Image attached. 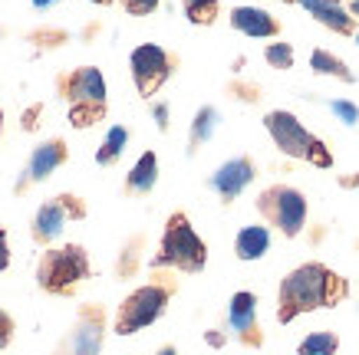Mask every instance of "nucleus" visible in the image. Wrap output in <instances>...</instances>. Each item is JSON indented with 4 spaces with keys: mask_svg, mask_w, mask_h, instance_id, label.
<instances>
[{
    "mask_svg": "<svg viewBox=\"0 0 359 355\" xmlns=\"http://www.w3.org/2000/svg\"><path fill=\"white\" fill-rule=\"evenodd\" d=\"M86 217V201L76 197V194H56L50 201L36 207V214H33V224H30V237L33 244H40V247H50L56 237L66 230L69 221H83Z\"/></svg>",
    "mask_w": 359,
    "mask_h": 355,
    "instance_id": "0eeeda50",
    "label": "nucleus"
},
{
    "mask_svg": "<svg viewBox=\"0 0 359 355\" xmlns=\"http://www.w3.org/2000/svg\"><path fill=\"white\" fill-rule=\"evenodd\" d=\"M102 345H106V309L99 302H86L79 306L76 323L53 349V355H99Z\"/></svg>",
    "mask_w": 359,
    "mask_h": 355,
    "instance_id": "1a4fd4ad",
    "label": "nucleus"
},
{
    "mask_svg": "<svg viewBox=\"0 0 359 355\" xmlns=\"http://www.w3.org/2000/svg\"><path fill=\"white\" fill-rule=\"evenodd\" d=\"M93 277L89 250L79 244H63V247H46L36 263V286L50 296H69L76 293L79 283Z\"/></svg>",
    "mask_w": 359,
    "mask_h": 355,
    "instance_id": "20e7f679",
    "label": "nucleus"
},
{
    "mask_svg": "<svg viewBox=\"0 0 359 355\" xmlns=\"http://www.w3.org/2000/svg\"><path fill=\"white\" fill-rule=\"evenodd\" d=\"M330 112H333L343 125H359V106L349 102V99H333V102H330Z\"/></svg>",
    "mask_w": 359,
    "mask_h": 355,
    "instance_id": "b1692460",
    "label": "nucleus"
},
{
    "mask_svg": "<svg viewBox=\"0 0 359 355\" xmlns=\"http://www.w3.org/2000/svg\"><path fill=\"white\" fill-rule=\"evenodd\" d=\"M349 17H353V20H359V0H353V4H349Z\"/></svg>",
    "mask_w": 359,
    "mask_h": 355,
    "instance_id": "72a5a7b5",
    "label": "nucleus"
},
{
    "mask_svg": "<svg viewBox=\"0 0 359 355\" xmlns=\"http://www.w3.org/2000/svg\"><path fill=\"white\" fill-rule=\"evenodd\" d=\"M205 342L211 345V349H221V345L228 342V335H224V329H208V333H205Z\"/></svg>",
    "mask_w": 359,
    "mask_h": 355,
    "instance_id": "c85d7f7f",
    "label": "nucleus"
},
{
    "mask_svg": "<svg viewBox=\"0 0 359 355\" xmlns=\"http://www.w3.org/2000/svg\"><path fill=\"white\" fill-rule=\"evenodd\" d=\"M158 184V155L155 151H142L139 162L129 168L126 174V194L129 197H142V194H149Z\"/></svg>",
    "mask_w": 359,
    "mask_h": 355,
    "instance_id": "2eb2a0df",
    "label": "nucleus"
},
{
    "mask_svg": "<svg viewBox=\"0 0 359 355\" xmlns=\"http://www.w3.org/2000/svg\"><path fill=\"white\" fill-rule=\"evenodd\" d=\"M218 122H221V112L215 106H201L191 118V129H188V155H195L205 141L215 139L218 132Z\"/></svg>",
    "mask_w": 359,
    "mask_h": 355,
    "instance_id": "f3484780",
    "label": "nucleus"
},
{
    "mask_svg": "<svg viewBox=\"0 0 359 355\" xmlns=\"http://www.w3.org/2000/svg\"><path fill=\"white\" fill-rule=\"evenodd\" d=\"M182 7H185L188 23H195V27H211L221 11L218 0H182Z\"/></svg>",
    "mask_w": 359,
    "mask_h": 355,
    "instance_id": "4be33fe9",
    "label": "nucleus"
},
{
    "mask_svg": "<svg viewBox=\"0 0 359 355\" xmlns=\"http://www.w3.org/2000/svg\"><path fill=\"white\" fill-rule=\"evenodd\" d=\"M257 211L271 227H277L283 237H300L306 224V197L290 184H271L257 194Z\"/></svg>",
    "mask_w": 359,
    "mask_h": 355,
    "instance_id": "423d86ee",
    "label": "nucleus"
},
{
    "mask_svg": "<svg viewBox=\"0 0 359 355\" xmlns=\"http://www.w3.org/2000/svg\"><path fill=\"white\" fill-rule=\"evenodd\" d=\"M66 158H69V145H66L63 139L40 141V145L30 151V162H27V168H23V178H27L30 184L46 181L56 168H63Z\"/></svg>",
    "mask_w": 359,
    "mask_h": 355,
    "instance_id": "ddd939ff",
    "label": "nucleus"
},
{
    "mask_svg": "<svg viewBox=\"0 0 359 355\" xmlns=\"http://www.w3.org/2000/svg\"><path fill=\"white\" fill-rule=\"evenodd\" d=\"M254 178H257V165L250 162L248 155H238V158H228L218 172L208 178V188L218 194L224 204H231L234 197H241V191H244Z\"/></svg>",
    "mask_w": 359,
    "mask_h": 355,
    "instance_id": "f8f14e48",
    "label": "nucleus"
},
{
    "mask_svg": "<svg viewBox=\"0 0 359 355\" xmlns=\"http://www.w3.org/2000/svg\"><path fill=\"white\" fill-rule=\"evenodd\" d=\"M175 286L172 283H145L119 302V312L112 319V333L116 335H135L142 329H149L152 323H158L168 309Z\"/></svg>",
    "mask_w": 359,
    "mask_h": 355,
    "instance_id": "39448f33",
    "label": "nucleus"
},
{
    "mask_svg": "<svg viewBox=\"0 0 359 355\" xmlns=\"http://www.w3.org/2000/svg\"><path fill=\"white\" fill-rule=\"evenodd\" d=\"M13 333H17V323H13V316L7 309H0V352L13 342Z\"/></svg>",
    "mask_w": 359,
    "mask_h": 355,
    "instance_id": "a878e982",
    "label": "nucleus"
},
{
    "mask_svg": "<svg viewBox=\"0 0 359 355\" xmlns=\"http://www.w3.org/2000/svg\"><path fill=\"white\" fill-rule=\"evenodd\" d=\"M152 270H178V273H201L208 267V247L205 240L198 237V230L191 227L185 211H175L165 221L162 240H158V250L155 257L149 260Z\"/></svg>",
    "mask_w": 359,
    "mask_h": 355,
    "instance_id": "f03ea898",
    "label": "nucleus"
},
{
    "mask_svg": "<svg viewBox=\"0 0 359 355\" xmlns=\"http://www.w3.org/2000/svg\"><path fill=\"white\" fill-rule=\"evenodd\" d=\"M152 118L158 132H168V102H152Z\"/></svg>",
    "mask_w": 359,
    "mask_h": 355,
    "instance_id": "bb28decb",
    "label": "nucleus"
},
{
    "mask_svg": "<svg viewBox=\"0 0 359 355\" xmlns=\"http://www.w3.org/2000/svg\"><path fill=\"white\" fill-rule=\"evenodd\" d=\"M231 27L244 36H257V40H271L280 33V23L273 20L264 7H234L231 11Z\"/></svg>",
    "mask_w": 359,
    "mask_h": 355,
    "instance_id": "4468645a",
    "label": "nucleus"
},
{
    "mask_svg": "<svg viewBox=\"0 0 359 355\" xmlns=\"http://www.w3.org/2000/svg\"><path fill=\"white\" fill-rule=\"evenodd\" d=\"M267 250H271V230H267L264 224L241 227L238 237H234V253H238V260H244V263L261 260Z\"/></svg>",
    "mask_w": 359,
    "mask_h": 355,
    "instance_id": "dca6fc26",
    "label": "nucleus"
},
{
    "mask_svg": "<svg viewBox=\"0 0 359 355\" xmlns=\"http://www.w3.org/2000/svg\"><path fill=\"white\" fill-rule=\"evenodd\" d=\"M339 349V335L333 329H320V333H310L304 342L297 345V355H337Z\"/></svg>",
    "mask_w": 359,
    "mask_h": 355,
    "instance_id": "aec40b11",
    "label": "nucleus"
},
{
    "mask_svg": "<svg viewBox=\"0 0 359 355\" xmlns=\"http://www.w3.org/2000/svg\"><path fill=\"white\" fill-rule=\"evenodd\" d=\"M89 4H96V7H109V4H116V0H89Z\"/></svg>",
    "mask_w": 359,
    "mask_h": 355,
    "instance_id": "f704fd0d",
    "label": "nucleus"
},
{
    "mask_svg": "<svg viewBox=\"0 0 359 355\" xmlns=\"http://www.w3.org/2000/svg\"><path fill=\"white\" fill-rule=\"evenodd\" d=\"M0 135H4V109H0Z\"/></svg>",
    "mask_w": 359,
    "mask_h": 355,
    "instance_id": "c9c22d12",
    "label": "nucleus"
},
{
    "mask_svg": "<svg viewBox=\"0 0 359 355\" xmlns=\"http://www.w3.org/2000/svg\"><path fill=\"white\" fill-rule=\"evenodd\" d=\"M33 7H36V11H50V7H53V4H60V0H30Z\"/></svg>",
    "mask_w": 359,
    "mask_h": 355,
    "instance_id": "2f4dec72",
    "label": "nucleus"
},
{
    "mask_svg": "<svg viewBox=\"0 0 359 355\" xmlns=\"http://www.w3.org/2000/svg\"><path fill=\"white\" fill-rule=\"evenodd\" d=\"M40 112H43L40 106H33L30 112H23V132H33L36 125H40V122H36V116H40Z\"/></svg>",
    "mask_w": 359,
    "mask_h": 355,
    "instance_id": "7c9ffc66",
    "label": "nucleus"
},
{
    "mask_svg": "<svg viewBox=\"0 0 359 355\" xmlns=\"http://www.w3.org/2000/svg\"><path fill=\"white\" fill-rule=\"evenodd\" d=\"M56 86H60V96L66 99L73 129H93L96 122L106 118L109 92H106V79H102L96 66H79L73 73L60 76Z\"/></svg>",
    "mask_w": 359,
    "mask_h": 355,
    "instance_id": "7ed1b4c3",
    "label": "nucleus"
},
{
    "mask_svg": "<svg viewBox=\"0 0 359 355\" xmlns=\"http://www.w3.org/2000/svg\"><path fill=\"white\" fill-rule=\"evenodd\" d=\"M129 73H132V83H135V92L142 99H152L172 79L175 60L158 43H142L129 53Z\"/></svg>",
    "mask_w": 359,
    "mask_h": 355,
    "instance_id": "6e6552de",
    "label": "nucleus"
},
{
    "mask_svg": "<svg viewBox=\"0 0 359 355\" xmlns=\"http://www.w3.org/2000/svg\"><path fill=\"white\" fill-rule=\"evenodd\" d=\"M349 296V283L327 263H300L277 286V323L290 326L297 316L316 309H333Z\"/></svg>",
    "mask_w": 359,
    "mask_h": 355,
    "instance_id": "f257e3e1",
    "label": "nucleus"
},
{
    "mask_svg": "<svg viewBox=\"0 0 359 355\" xmlns=\"http://www.w3.org/2000/svg\"><path fill=\"white\" fill-rule=\"evenodd\" d=\"M304 11H310V13H316V11H323V7H333V4H339V0H297Z\"/></svg>",
    "mask_w": 359,
    "mask_h": 355,
    "instance_id": "c756f323",
    "label": "nucleus"
},
{
    "mask_svg": "<svg viewBox=\"0 0 359 355\" xmlns=\"http://www.w3.org/2000/svg\"><path fill=\"white\" fill-rule=\"evenodd\" d=\"M155 355H178V349H175V345H162Z\"/></svg>",
    "mask_w": 359,
    "mask_h": 355,
    "instance_id": "473e14b6",
    "label": "nucleus"
},
{
    "mask_svg": "<svg viewBox=\"0 0 359 355\" xmlns=\"http://www.w3.org/2000/svg\"><path fill=\"white\" fill-rule=\"evenodd\" d=\"M264 60H267L273 69H290V66H294V46L290 43H267Z\"/></svg>",
    "mask_w": 359,
    "mask_h": 355,
    "instance_id": "5701e85b",
    "label": "nucleus"
},
{
    "mask_svg": "<svg viewBox=\"0 0 359 355\" xmlns=\"http://www.w3.org/2000/svg\"><path fill=\"white\" fill-rule=\"evenodd\" d=\"M11 267V240H7V227L0 224V273Z\"/></svg>",
    "mask_w": 359,
    "mask_h": 355,
    "instance_id": "cd10ccee",
    "label": "nucleus"
},
{
    "mask_svg": "<svg viewBox=\"0 0 359 355\" xmlns=\"http://www.w3.org/2000/svg\"><path fill=\"white\" fill-rule=\"evenodd\" d=\"M264 129H267V135L273 139V145L287 155V158H304L310 155V148H313V135L304 129V122L294 116V112H287V109H273V112H267L264 116Z\"/></svg>",
    "mask_w": 359,
    "mask_h": 355,
    "instance_id": "9d476101",
    "label": "nucleus"
},
{
    "mask_svg": "<svg viewBox=\"0 0 359 355\" xmlns=\"http://www.w3.org/2000/svg\"><path fill=\"white\" fill-rule=\"evenodd\" d=\"M142 247H145V237L135 234L126 240V247H122L119 260H116V273L119 277H135L142 267Z\"/></svg>",
    "mask_w": 359,
    "mask_h": 355,
    "instance_id": "412c9836",
    "label": "nucleus"
},
{
    "mask_svg": "<svg viewBox=\"0 0 359 355\" xmlns=\"http://www.w3.org/2000/svg\"><path fill=\"white\" fill-rule=\"evenodd\" d=\"M126 145H129V129L126 125H109V132L102 135V141L96 148V165L99 168H112L122 158Z\"/></svg>",
    "mask_w": 359,
    "mask_h": 355,
    "instance_id": "a211bd4d",
    "label": "nucleus"
},
{
    "mask_svg": "<svg viewBox=\"0 0 359 355\" xmlns=\"http://www.w3.org/2000/svg\"><path fill=\"white\" fill-rule=\"evenodd\" d=\"M158 4L162 0H122V7H126L129 17H149V13L158 11Z\"/></svg>",
    "mask_w": 359,
    "mask_h": 355,
    "instance_id": "393cba45",
    "label": "nucleus"
},
{
    "mask_svg": "<svg viewBox=\"0 0 359 355\" xmlns=\"http://www.w3.org/2000/svg\"><path fill=\"white\" fill-rule=\"evenodd\" d=\"M310 69H313L316 76H333V79H339V83H356V73H353L339 56L330 53V50H313V56H310Z\"/></svg>",
    "mask_w": 359,
    "mask_h": 355,
    "instance_id": "6ab92c4d",
    "label": "nucleus"
},
{
    "mask_svg": "<svg viewBox=\"0 0 359 355\" xmlns=\"http://www.w3.org/2000/svg\"><path fill=\"white\" fill-rule=\"evenodd\" d=\"M356 43H359V36H356Z\"/></svg>",
    "mask_w": 359,
    "mask_h": 355,
    "instance_id": "e433bc0d",
    "label": "nucleus"
},
{
    "mask_svg": "<svg viewBox=\"0 0 359 355\" xmlns=\"http://www.w3.org/2000/svg\"><path fill=\"white\" fill-rule=\"evenodd\" d=\"M228 329L234 333L241 345L248 349H261L264 345V333L257 323V296L250 290H241L231 296L228 302Z\"/></svg>",
    "mask_w": 359,
    "mask_h": 355,
    "instance_id": "9b49d317",
    "label": "nucleus"
}]
</instances>
